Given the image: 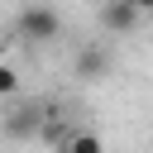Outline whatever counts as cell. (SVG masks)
<instances>
[{
  "label": "cell",
  "mask_w": 153,
  "mask_h": 153,
  "mask_svg": "<svg viewBox=\"0 0 153 153\" xmlns=\"http://www.w3.org/2000/svg\"><path fill=\"white\" fill-rule=\"evenodd\" d=\"M5 53H10V38H0V62H5Z\"/></svg>",
  "instance_id": "obj_8"
},
{
  "label": "cell",
  "mask_w": 153,
  "mask_h": 153,
  "mask_svg": "<svg viewBox=\"0 0 153 153\" xmlns=\"http://www.w3.org/2000/svg\"><path fill=\"white\" fill-rule=\"evenodd\" d=\"M139 19H143V14H139V10L129 5V0H110V5L100 10V24H105L110 33H129V29L139 24Z\"/></svg>",
  "instance_id": "obj_2"
},
{
  "label": "cell",
  "mask_w": 153,
  "mask_h": 153,
  "mask_svg": "<svg viewBox=\"0 0 153 153\" xmlns=\"http://www.w3.org/2000/svg\"><path fill=\"white\" fill-rule=\"evenodd\" d=\"M38 124H43V115H38V105H29V110H14L5 120V134L10 139H24V134H38Z\"/></svg>",
  "instance_id": "obj_3"
},
{
  "label": "cell",
  "mask_w": 153,
  "mask_h": 153,
  "mask_svg": "<svg viewBox=\"0 0 153 153\" xmlns=\"http://www.w3.org/2000/svg\"><path fill=\"white\" fill-rule=\"evenodd\" d=\"M57 153H105V139L100 134H91V129H76V134H67L62 139V148Z\"/></svg>",
  "instance_id": "obj_4"
},
{
  "label": "cell",
  "mask_w": 153,
  "mask_h": 153,
  "mask_svg": "<svg viewBox=\"0 0 153 153\" xmlns=\"http://www.w3.org/2000/svg\"><path fill=\"white\" fill-rule=\"evenodd\" d=\"M14 29H19V38H24V43H53V38L62 33V19H57V10H53V5H24Z\"/></svg>",
  "instance_id": "obj_1"
},
{
  "label": "cell",
  "mask_w": 153,
  "mask_h": 153,
  "mask_svg": "<svg viewBox=\"0 0 153 153\" xmlns=\"http://www.w3.org/2000/svg\"><path fill=\"white\" fill-rule=\"evenodd\" d=\"M14 91H19V72L10 62H0V96H14Z\"/></svg>",
  "instance_id": "obj_6"
},
{
  "label": "cell",
  "mask_w": 153,
  "mask_h": 153,
  "mask_svg": "<svg viewBox=\"0 0 153 153\" xmlns=\"http://www.w3.org/2000/svg\"><path fill=\"white\" fill-rule=\"evenodd\" d=\"M129 5H134L139 14H153V0H129Z\"/></svg>",
  "instance_id": "obj_7"
},
{
  "label": "cell",
  "mask_w": 153,
  "mask_h": 153,
  "mask_svg": "<svg viewBox=\"0 0 153 153\" xmlns=\"http://www.w3.org/2000/svg\"><path fill=\"white\" fill-rule=\"evenodd\" d=\"M76 76H86V81L105 76V53H100V48H81V53H76Z\"/></svg>",
  "instance_id": "obj_5"
}]
</instances>
